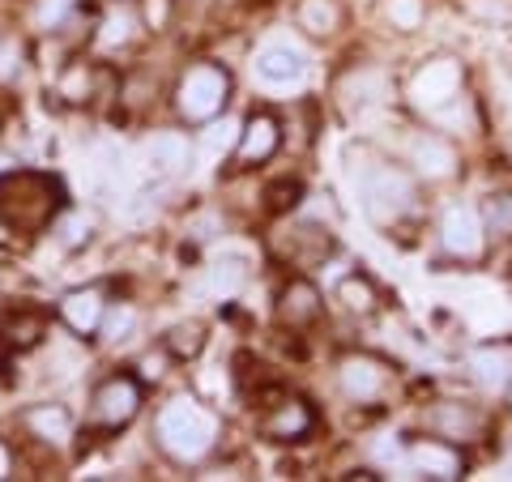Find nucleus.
I'll return each instance as SVG.
<instances>
[{"instance_id": "393cba45", "label": "nucleus", "mask_w": 512, "mask_h": 482, "mask_svg": "<svg viewBox=\"0 0 512 482\" xmlns=\"http://www.w3.org/2000/svg\"><path fill=\"white\" fill-rule=\"evenodd\" d=\"M384 18L393 22V30H419L427 22L423 0H384Z\"/></svg>"}, {"instance_id": "58836bf2", "label": "nucleus", "mask_w": 512, "mask_h": 482, "mask_svg": "<svg viewBox=\"0 0 512 482\" xmlns=\"http://www.w3.org/2000/svg\"><path fill=\"white\" fill-rule=\"evenodd\" d=\"M9 474V453H5V444H0V478Z\"/></svg>"}, {"instance_id": "2eb2a0df", "label": "nucleus", "mask_w": 512, "mask_h": 482, "mask_svg": "<svg viewBox=\"0 0 512 482\" xmlns=\"http://www.w3.org/2000/svg\"><path fill=\"white\" fill-rule=\"evenodd\" d=\"M295 22H299V30H308L312 39H329L342 30L346 9H342V0H299Z\"/></svg>"}, {"instance_id": "bb28decb", "label": "nucleus", "mask_w": 512, "mask_h": 482, "mask_svg": "<svg viewBox=\"0 0 512 482\" xmlns=\"http://www.w3.org/2000/svg\"><path fill=\"white\" fill-rule=\"evenodd\" d=\"M342 94H346V99H350V94H359V103H380L384 99V73H372V69L350 73Z\"/></svg>"}, {"instance_id": "c85d7f7f", "label": "nucleus", "mask_w": 512, "mask_h": 482, "mask_svg": "<svg viewBox=\"0 0 512 482\" xmlns=\"http://www.w3.org/2000/svg\"><path fill=\"white\" fill-rule=\"evenodd\" d=\"M128 39H133V18H124V13H111V18L103 22L99 43L103 47H124Z\"/></svg>"}, {"instance_id": "2f4dec72", "label": "nucleus", "mask_w": 512, "mask_h": 482, "mask_svg": "<svg viewBox=\"0 0 512 482\" xmlns=\"http://www.w3.org/2000/svg\"><path fill=\"white\" fill-rule=\"evenodd\" d=\"M86 90H90V73L82 69V64H77V69H69V77L60 82V94H64L69 103H82V99H86Z\"/></svg>"}, {"instance_id": "412c9836", "label": "nucleus", "mask_w": 512, "mask_h": 482, "mask_svg": "<svg viewBox=\"0 0 512 482\" xmlns=\"http://www.w3.org/2000/svg\"><path fill=\"white\" fill-rule=\"evenodd\" d=\"M146 158H150L154 171L171 175V171H180V167L188 163V141H184L180 133H158L150 146H146Z\"/></svg>"}, {"instance_id": "6e6552de", "label": "nucleus", "mask_w": 512, "mask_h": 482, "mask_svg": "<svg viewBox=\"0 0 512 482\" xmlns=\"http://www.w3.org/2000/svg\"><path fill=\"white\" fill-rule=\"evenodd\" d=\"M141 410V384L133 376H107L99 389H94V419L103 427H124L133 423Z\"/></svg>"}, {"instance_id": "f3484780", "label": "nucleus", "mask_w": 512, "mask_h": 482, "mask_svg": "<svg viewBox=\"0 0 512 482\" xmlns=\"http://www.w3.org/2000/svg\"><path fill=\"white\" fill-rule=\"evenodd\" d=\"M431 427L440 431L444 440H478V431H483V419L470 410V406H453V401H444V406H436V414H431Z\"/></svg>"}, {"instance_id": "dca6fc26", "label": "nucleus", "mask_w": 512, "mask_h": 482, "mask_svg": "<svg viewBox=\"0 0 512 482\" xmlns=\"http://www.w3.org/2000/svg\"><path fill=\"white\" fill-rule=\"evenodd\" d=\"M414 167H419L423 180H448L457 171V150L448 146L444 137H419L414 141Z\"/></svg>"}, {"instance_id": "aec40b11", "label": "nucleus", "mask_w": 512, "mask_h": 482, "mask_svg": "<svg viewBox=\"0 0 512 482\" xmlns=\"http://www.w3.org/2000/svg\"><path fill=\"white\" fill-rule=\"evenodd\" d=\"M474 376L487 384V389H508L512 384V350L504 346H487L474 355Z\"/></svg>"}, {"instance_id": "5701e85b", "label": "nucleus", "mask_w": 512, "mask_h": 482, "mask_svg": "<svg viewBox=\"0 0 512 482\" xmlns=\"http://www.w3.org/2000/svg\"><path fill=\"white\" fill-rule=\"evenodd\" d=\"M338 299L355 316H367V312L376 308V286L367 282V278H359V273H350V278H342V286H338Z\"/></svg>"}, {"instance_id": "20e7f679", "label": "nucleus", "mask_w": 512, "mask_h": 482, "mask_svg": "<svg viewBox=\"0 0 512 482\" xmlns=\"http://www.w3.org/2000/svg\"><path fill=\"white\" fill-rule=\"evenodd\" d=\"M363 210L376 227H393L414 210V180L402 167H376L363 180Z\"/></svg>"}, {"instance_id": "f704fd0d", "label": "nucleus", "mask_w": 512, "mask_h": 482, "mask_svg": "<svg viewBox=\"0 0 512 482\" xmlns=\"http://www.w3.org/2000/svg\"><path fill=\"white\" fill-rule=\"evenodd\" d=\"M86 239H90V222H82V218H69V222H64V244H69V248L86 244Z\"/></svg>"}, {"instance_id": "39448f33", "label": "nucleus", "mask_w": 512, "mask_h": 482, "mask_svg": "<svg viewBox=\"0 0 512 482\" xmlns=\"http://www.w3.org/2000/svg\"><path fill=\"white\" fill-rule=\"evenodd\" d=\"M338 384L350 401H359V406L380 401L384 389H389V363L376 359V355H346L338 363Z\"/></svg>"}, {"instance_id": "7c9ffc66", "label": "nucleus", "mask_w": 512, "mask_h": 482, "mask_svg": "<svg viewBox=\"0 0 512 482\" xmlns=\"http://www.w3.org/2000/svg\"><path fill=\"white\" fill-rule=\"evenodd\" d=\"M73 5H77V0H39V13H35V18H39V26L52 30V26H60L64 18H69Z\"/></svg>"}, {"instance_id": "9d476101", "label": "nucleus", "mask_w": 512, "mask_h": 482, "mask_svg": "<svg viewBox=\"0 0 512 482\" xmlns=\"http://www.w3.org/2000/svg\"><path fill=\"white\" fill-rule=\"evenodd\" d=\"M320 308H325V299H320V291L308 282V278H295L291 286H282L278 295V320L286 329H308L320 320Z\"/></svg>"}, {"instance_id": "72a5a7b5", "label": "nucleus", "mask_w": 512, "mask_h": 482, "mask_svg": "<svg viewBox=\"0 0 512 482\" xmlns=\"http://www.w3.org/2000/svg\"><path fill=\"white\" fill-rule=\"evenodd\" d=\"M167 18H171V0H146V22H150L154 30H163Z\"/></svg>"}, {"instance_id": "4468645a", "label": "nucleus", "mask_w": 512, "mask_h": 482, "mask_svg": "<svg viewBox=\"0 0 512 482\" xmlns=\"http://www.w3.org/2000/svg\"><path fill=\"white\" fill-rule=\"evenodd\" d=\"M261 427H265L269 440H303L312 431V410L303 406L299 397H286V401H278V406L265 414Z\"/></svg>"}, {"instance_id": "a878e982", "label": "nucleus", "mask_w": 512, "mask_h": 482, "mask_svg": "<svg viewBox=\"0 0 512 482\" xmlns=\"http://www.w3.org/2000/svg\"><path fill=\"white\" fill-rule=\"evenodd\" d=\"M205 282H210V291H214V295L231 299L239 286H244V265H239V261H214L210 273H205Z\"/></svg>"}, {"instance_id": "7ed1b4c3", "label": "nucleus", "mask_w": 512, "mask_h": 482, "mask_svg": "<svg viewBox=\"0 0 512 482\" xmlns=\"http://www.w3.org/2000/svg\"><path fill=\"white\" fill-rule=\"evenodd\" d=\"M231 99V73L222 64H192L175 86V111L188 124H210L227 111Z\"/></svg>"}, {"instance_id": "ddd939ff", "label": "nucleus", "mask_w": 512, "mask_h": 482, "mask_svg": "<svg viewBox=\"0 0 512 482\" xmlns=\"http://www.w3.org/2000/svg\"><path fill=\"white\" fill-rule=\"evenodd\" d=\"M256 77L269 86H295L303 73H308V64H303V56L295 52V47H286V43H274V47H265L261 56H256Z\"/></svg>"}, {"instance_id": "4be33fe9", "label": "nucleus", "mask_w": 512, "mask_h": 482, "mask_svg": "<svg viewBox=\"0 0 512 482\" xmlns=\"http://www.w3.org/2000/svg\"><path fill=\"white\" fill-rule=\"evenodd\" d=\"M205 346V325H197V320H188V325H175L167 333V355L175 359H197Z\"/></svg>"}, {"instance_id": "0eeeda50", "label": "nucleus", "mask_w": 512, "mask_h": 482, "mask_svg": "<svg viewBox=\"0 0 512 482\" xmlns=\"http://www.w3.org/2000/svg\"><path fill=\"white\" fill-rule=\"evenodd\" d=\"M483 239H487V227H483V214L470 210V205H453L440 222V244L448 256L457 261H478L483 256Z\"/></svg>"}, {"instance_id": "423d86ee", "label": "nucleus", "mask_w": 512, "mask_h": 482, "mask_svg": "<svg viewBox=\"0 0 512 482\" xmlns=\"http://www.w3.org/2000/svg\"><path fill=\"white\" fill-rule=\"evenodd\" d=\"M410 94L419 107H431V111H444L448 103L461 99V64L457 60H431L414 73L410 82Z\"/></svg>"}, {"instance_id": "6ab92c4d", "label": "nucleus", "mask_w": 512, "mask_h": 482, "mask_svg": "<svg viewBox=\"0 0 512 482\" xmlns=\"http://www.w3.org/2000/svg\"><path fill=\"white\" fill-rule=\"evenodd\" d=\"M26 427L47 444H64L73 436V414L64 406H35L26 414Z\"/></svg>"}, {"instance_id": "f8f14e48", "label": "nucleus", "mask_w": 512, "mask_h": 482, "mask_svg": "<svg viewBox=\"0 0 512 482\" xmlns=\"http://www.w3.org/2000/svg\"><path fill=\"white\" fill-rule=\"evenodd\" d=\"M282 146V124L269 116V111H256V116L244 124V133H239V163H265V158H274V150Z\"/></svg>"}, {"instance_id": "9b49d317", "label": "nucleus", "mask_w": 512, "mask_h": 482, "mask_svg": "<svg viewBox=\"0 0 512 482\" xmlns=\"http://www.w3.org/2000/svg\"><path fill=\"white\" fill-rule=\"evenodd\" d=\"M60 316L64 325H69L73 333H99L103 329V316H107V303H103V291L99 286H82V291H69L60 299Z\"/></svg>"}, {"instance_id": "cd10ccee", "label": "nucleus", "mask_w": 512, "mask_h": 482, "mask_svg": "<svg viewBox=\"0 0 512 482\" xmlns=\"http://www.w3.org/2000/svg\"><path fill=\"white\" fill-rule=\"evenodd\" d=\"M5 337H9L13 346H22V350H26V346H35L39 337H43V316H30V312L18 316V320H13V325L5 329Z\"/></svg>"}, {"instance_id": "c9c22d12", "label": "nucleus", "mask_w": 512, "mask_h": 482, "mask_svg": "<svg viewBox=\"0 0 512 482\" xmlns=\"http://www.w3.org/2000/svg\"><path fill=\"white\" fill-rule=\"evenodd\" d=\"M128 325H133V312H128V308H120V312H111V320H107V325H103V333H107V342H116V337L128 329Z\"/></svg>"}, {"instance_id": "1a4fd4ad", "label": "nucleus", "mask_w": 512, "mask_h": 482, "mask_svg": "<svg viewBox=\"0 0 512 482\" xmlns=\"http://www.w3.org/2000/svg\"><path fill=\"white\" fill-rule=\"evenodd\" d=\"M406 461H410L419 474L440 478V482H453V478L466 474V461H461V453H457L453 440H414V444L406 448Z\"/></svg>"}, {"instance_id": "f257e3e1", "label": "nucleus", "mask_w": 512, "mask_h": 482, "mask_svg": "<svg viewBox=\"0 0 512 482\" xmlns=\"http://www.w3.org/2000/svg\"><path fill=\"white\" fill-rule=\"evenodd\" d=\"M154 431H158V448H163L171 461L192 465V461L214 453L222 423H218V414L210 406H201L197 397H171L167 406L158 410Z\"/></svg>"}, {"instance_id": "b1692460", "label": "nucleus", "mask_w": 512, "mask_h": 482, "mask_svg": "<svg viewBox=\"0 0 512 482\" xmlns=\"http://www.w3.org/2000/svg\"><path fill=\"white\" fill-rule=\"evenodd\" d=\"M483 227L495 239H512V192H500L483 205Z\"/></svg>"}, {"instance_id": "473e14b6", "label": "nucleus", "mask_w": 512, "mask_h": 482, "mask_svg": "<svg viewBox=\"0 0 512 482\" xmlns=\"http://www.w3.org/2000/svg\"><path fill=\"white\" fill-rule=\"evenodd\" d=\"M299 184L291 180V184H274V188H269V210H286V205H295L299 201Z\"/></svg>"}, {"instance_id": "f03ea898", "label": "nucleus", "mask_w": 512, "mask_h": 482, "mask_svg": "<svg viewBox=\"0 0 512 482\" xmlns=\"http://www.w3.org/2000/svg\"><path fill=\"white\" fill-rule=\"evenodd\" d=\"M56 214V184L39 171H9L0 180V218L13 231H43Z\"/></svg>"}, {"instance_id": "4c0bfd02", "label": "nucleus", "mask_w": 512, "mask_h": 482, "mask_svg": "<svg viewBox=\"0 0 512 482\" xmlns=\"http://www.w3.org/2000/svg\"><path fill=\"white\" fill-rule=\"evenodd\" d=\"M205 146H210V150H227V146H231V124L210 128V137H205Z\"/></svg>"}, {"instance_id": "e433bc0d", "label": "nucleus", "mask_w": 512, "mask_h": 482, "mask_svg": "<svg viewBox=\"0 0 512 482\" xmlns=\"http://www.w3.org/2000/svg\"><path fill=\"white\" fill-rule=\"evenodd\" d=\"M163 367H167V355H146V359H141V376L158 380V376H163Z\"/></svg>"}, {"instance_id": "a211bd4d", "label": "nucleus", "mask_w": 512, "mask_h": 482, "mask_svg": "<svg viewBox=\"0 0 512 482\" xmlns=\"http://www.w3.org/2000/svg\"><path fill=\"white\" fill-rule=\"evenodd\" d=\"M286 252H291L295 265H316L333 252V235L325 227H316V222H303V227H295V239L286 244Z\"/></svg>"}, {"instance_id": "ea45409f", "label": "nucleus", "mask_w": 512, "mask_h": 482, "mask_svg": "<svg viewBox=\"0 0 512 482\" xmlns=\"http://www.w3.org/2000/svg\"><path fill=\"white\" fill-rule=\"evenodd\" d=\"M508 397H512V384H508Z\"/></svg>"}, {"instance_id": "c756f323", "label": "nucleus", "mask_w": 512, "mask_h": 482, "mask_svg": "<svg viewBox=\"0 0 512 482\" xmlns=\"http://www.w3.org/2000/svg\"><path fill=\"white\" fill-rule=\"evenodd\" d=\"M18 73H22V43L0 39V82H13Z\"/></svg>"}]
</instances>
